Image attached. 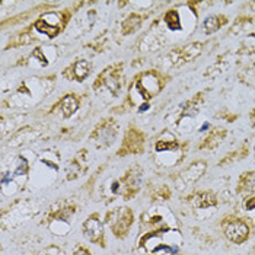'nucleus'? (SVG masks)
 <instances>
[{
    "label": "nucleus",
    "mask_w": 255,
    "mask_h": 255,
    "mask_svg": "<svg viewBox=\"0 0 255 255\" xmlns=\"http://www.w3.org/2000/svg\"><path fill=\"white\" fill-rule=\"evenodd\" d=\"M169 231V226H159L157 229L144 232L137 239V250L143 255H182L181 242H177L175 238L165 241Z\"/></svg>",
    "instance_id": "nucleus-1"
},
{
    "label": "nucleus",
    "mask_w": 255,
    "mask_h": 255,
    "mask_svg": "<svg viewBox=\"0 0 255 255\" xmlns=\"http://www.w3.org/2000/svg\"><path fill=\"white\" fill-rule=\"evenodd\" d=\"M104 223L110 226L113 235L120 241H123L128 236L134 225V212L131 207H117L108 210L104 219Z\"/></svg>",
    "instance_id": "nucleus-2"
},
{
    "label": "nucleus",
    "mask_w": 255,
    "mask_h": 255,
    "mask_svg": "<svg viewBox=\"0 0 255 255\" xmlns=\"http://www.w3.org/2000/svg\"><path fill=\"white\" fill-rule=\"evenodd\" d=\"M220 228L223 231L225 238L235 245H242L251 236V228L248 222L242 217L232 216V215L225 216L220 222Z\"/></svg>",
    "instance_id": "nucleus-3"
},
{
    "label": "nucleus",
    "mask_w": 255,
    "mask_h": 255,
    "mask_svg": "<svg viewBox=\"0 0 255 255\" xmlns=\"http://www.w3.org/2000/svg\"><path fill=\"white\" fill-rule=\"evenodd\" d=\"M118 136V123L113 117L104 118L97 124L94 131L89 136V141L97 149H108L111 147Z\"/></svg>",
    "instance_id": "nucleus-4"
},
{
    "label": "nucleus",
    "mask_w": 255,
    "mask_h": 255,
    "mask_svg": "<svg viewBox=\"0 0 255 255\" xmlns=\"http://www.w3.org/2000/svg\"><path fill=\"white\" fill-rule=\"evenodd\" d=\"M163 79H165L163 75L156 72V70H149V72L140 73L138 76H136V80H134L137 94L146 101L156 97L165 86L166 80H163Z\"/></svg>",
    "instance_id": "nucleus-5"
},
{
    "label": "nucleus",
    "mask_w": 255,
    "mask_h": 255,
    "mask_svg": "<svg viewBox=\"0 0 255 255\" xmlns=\"http://www.w3.org/2000/svg\"><path fill=\"white\" fill-rule=\"evenodd\" d=\"M82 234L91 242L98 245L99 248H107L105 239V223L102 222L98 212L91 213L82 223Z\"/></svg>",
    "instance_id": "nucleus-6"
},
{
    "label": "nucleus",
    "mask_w": 255,
    "mask_h": 255,
    "mask_svg": "<svg viewBox=\"0 0 255 255\" xmlns=\"http://www.w3.org/2000/svg\"><path fill=\"white\" fill-rule=\"evenodd\" d=\"M144 143L146 137L141 130H138L136 126H130L124 134L121 141V146L118 149V156H128V155H141L144 153Z\"/></svg>",
    "instance_id": "nucleus-7"
},
{
    "label": "nucleus",
    "mask_w": 255,
    "mask_h": 255,
    "mask_svg": "<svg viewBox=\"0 0 255 255\" xmlns=\"http://www.w3.org/2000/svg\"><path fill=\"white\" fill-rule=\"evenodd\" d=\"M206 171H207V162L204 159H198V160L191 162L184 171H181L177 175L175 187L179 191H184L185 188L191 187L197 181H200L206 174Z\"/></svg>",
    "instance_id": "nucleus-8"
},
{
    "label": "nucleus",
    "mask_w": 255,
    "mask_h": 255,
    "mask_svg": "<svg viewBox=\"0 0 255 255\" xmlns=\"http://www.w3.org/2000/svg\"><path fill=\"white\" fill-rule=\"evenodd\" d=\"M121 185H123V200L124 201H130L134 197L137 196L141 184H143V169L138 165H133L131 168H128L126 171V174L123 178H120Z\"/></svg>",
    "instance_id": "nucleus-9"
},
{
    "label": "nucleus",
    "mask_w": 255,
    "mask_h": 255,
    "mask_svg": "<svg viewBox=\"0 0 255 255\" xmlns=\"http://www.w3.org/2000/svg\"><path fill=\"white\" fill-rule=\"evenodd\" d=\"M203 53V42H190L185 44L184 47H178L174 48L166 57L169 60V64L174 67H181L182 64L191 63L197 57H200V54Z\"/></svg>",
    "instance_id": "nucleus-10"
},
{
    "label": "nucleus",
    "mask_w": 255,
    "mask_h": 255,
    "mask_svg": "<svg viewBox=\"0 0 255 255\" xmlns=\"http://www.w3.org/2000/svg\"><path fill=\"white\" fill-rule=\"evenodd\" d=\"M121 73H123V63H118V64H113L110 67H107L97 79L94 88L98 89L99 85L105 86L114 97H117L121 91V86H123V78H121Z\"/></svg>",
    "instance_id": "nucleus-11"
},
{
    "label": "nucleus",
    "mask_w": 255,
    "mask_h": 255,
    "mask_svg": "<svg viewBox=\"0 0 255 255\" xmlns=\"http://www.w3.org/2000/svg\"><path fill=\"white\" fill-rule=\"evenodd\" d=\"M91 73V63L88 60L82 59L75 61L73 64H70L64 72L63 76L69 80H75V82H83L85 79L89 76Z\"/></svg>",
    "instance_id": "nucleus-12"
},
{
    "label": "nucleus",
    "mask_w": 255,
    "mask_h": 255,
    "mask_svg": "<svg viewBox=\"0 0 255 255\" xmlns=\"http://www.w3.org/2000/svg\"><path fill=\"white\" fill-rule=\"evenodd\" d=\"M187 201L194 207V209H209V207H216L219 200L213 191H196L187 197Z\"/></svg>",
    "instance_id": "nucleus-13"
},
{
    "label": "nucleus",
    "mask_w": 255,
    "mask_h": 255,
    "mask_svg": "<svg viewBox=\"0 0 255 255\" xmlns=\"http://www.w3.org/2000/svg\"><path fill=\"white\" fill-rule=\"evenodd\" d=\"M228 136V130L226 128H220L215 127L209 131V134L201 140V143L198 144V150H215L217 149L223 140Z\"/></svg>",
    "instance_id": "nucleus-14"
},
{
    "label": "nucleus",
    "mask_w": 255,
    "mask_h": 255,
    "mask_svg": "<svg viewBox=\"0 0 255 255\" xmlns=\"http://www.w3.org/2000/svg\"><path fill=\"white\" fill-rule=\"evenodd\" d=\"M228 22H229V19L225 15H209L203 20L201 28H203L206 35H212V34L217 32L219 29H222L225 25H228Z\"/></svg>",
    "instance_id": "nucleus-15"
},
{
    "label": "nucleus",
    "mask_w": 255,
    "mask_h": 255,
    "mask_svg": "<svg viewBox=\"0 0 255 255\" xmlns=\"http://www.w3.org/2000/svg\"><path fill=\"white\" fill-rule=\"evenodd\" d=\"M80 107V101H79L78 95L75 94H69V95H64L63 98L60 99L59 108L63 114L64 118H70Z\"/></svg>",
    "instance_id": "nucleus-16"
},
{
    "label": "nucleus",
    "mask_w": 255,
    "mask_h": 255,
    "mask_svg": "<svg viewBox=\"0 0 255 255\" xmlns=\"http://www.w3.org/2000/svg\"><path fill=\"white\" fill-rule=\"evenodd\" d=\"M236 193L238 194L247 193L255 196V171H247L241 174L236 185Z\"/></svg>",
    "instance_id": "nucleus-17"
},
{
    "label": "nucleus",
    "mask_w": 255,
    "mask_h": 255,
    "mask_svg": "<svg viewBox=\"0 0 255 255\" xmlns=\"http://www.w3.org/2000/svg\"><path fill=\"white\" fill-rule=\"evenodd\" d=\"M143 19H144V18H143L141 15H138L136 12H131V13L124 19L123 25H121L123 34H124V35H131V34H134L138 28L141 26Z\"/></svg>",
    "instance_id": "nucleus-18"
},
{
    "label": "nucleus",
    "mask_w": 255,
    "mask_h": 255,
    "mask_svg": "<svg viewBox=\"0 0 255 255\" xmlns=\"http://www.w3.org/2000/svg\"><path fill=\"white\" fill-rule=\"evenodd\" d=\"M157 153H163V152H177L179 150V143L175 136H169V138H159L155 144Z\"/></svg>",
    "instance_id": "nucleus-19"
},
{
    "label": "nucleus",
    "mask_w": 255,
    "mask_h": 255,
    "mask_svg": "<svg viewBox=\"0 0 255 255\" xmlns=\"http://www.w3.org/2000/svg\"><path fill=\"white\" fill-rule=\"evenodd\" d=\"M163 22L174 32L175 31H182V23H181V18H179V13H178L177 9H169L163 15Z\"/></svg>",
    "instance_id": "nucleus-20"
},
{
    "label": "nucleus",
    "mask_w": 255,
    "mask_h": 255,
    "mask_svg": "<svg viewBox=\"0 0 255 255\" xmlns=\"http://www.w3.org/2000/svg\"><path fill=\"white\" fill-rule=\"evenodd\" d=\"M253 23V18L251 16H247V15H241V16H238L234 22V26L231 28V31H229V34H234V35H238V34H241L248 25H251Z\"/></svg>",
    "instance_id": "nucleus-21"
},
{
    "label": "nucleus",
    "mask_w": 255,
    "mask_h": 255,
    "mask_svg": "<svg viewBox=\"0 0 255 255\" xmlns=\"http://www.w3.org/2000/svg\"><path fill=\"white\" fill-rule=\"evenodd\" d=\"M241 53H245V54H255V32L253 34H248L245 38L242 39V44H241Z\"/></svg>",
    "instance_id": "nucleus-22"
},
{
    "label": "nucleus",
    "mask_w": 255,
    "mask_h": 255,
    "mask_svg": "<svg viewBox=\"0 0 255 255\" xmlns=\"http://www.w3.org/2000/svg\"><path fill=\"white\" fill-rule=\"evenodd\" d=\"M242 207H244V210L245 212H255V196L253 194H250V196H247L244 198V203H242Z\"/></svg>",
    "instance_id": "nucleus-23"
},
{
    "label": "nucleus",
    "mask_w": 255,
    "mask_h": 255,
    "mask_svg": "<svg viewBox=\"0 0 255 255\" xmlns=\"http://www.w3.org/2000/svg\"><path fill=\"white\" fill-rule=\"evenodd\" d=\"M72 255H92V253L89 251V248H86L83 245H79V247H76V250L73 251Z\"/></svg>",
    "instance_id": "nucleus-24"
},
{
    "label": "nucleus",
    "mask_w": 255,
    "mask_h": 255,
    "mask_svg": "<svg viewBox=\"0 0 255 255\" xmlns=\"http://www.w3.org/2000/svg\"><path fill=\"white\" fill-rule=\"evenodd\" d=\"M254 157H255V146H254Z\"/></svg>",
    "instance_id": "nucleus-25"
}]
</instances>
